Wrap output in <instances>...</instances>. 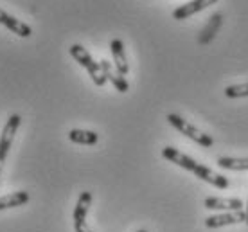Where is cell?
<instances>
[{
	"mask_svg": "<svg viewBox=\"0 0 248 232\" xmlns=\"http://www.w3.org/2000/svg\"><path fill=\"white\" fill-rule=\"evenodd\" d=\"M162 157L168 158L169 162H173V164H176V166L184 168V170L194 173L200 180L211 184V186H214V187H217V189L229 187V180H227L223 175H219V173H216V171H212L211 168H207V166H203V164H198L194 158H191L189 155L178 151L176 148L166 146V148L162 150Z\"/></svg>",
	"mask_w": 248,
	"mask_h": 232,
	"instance_id": "1",
	"label": "cell"
},
{
	"mask_svg": "<svg viewBox=\"0 0 248 232\" xmlns=\"http://www.w3.org/2000/svg\"><path fill=\"white\" fill-rule=\"evenodd\" d=\"M70 56L74 58L83 69H87V72L90 74V77H92V81L95 83L97 87H105L106 77H105V74H103V70H101V65L97 62H93V58L90 56V52H88L83 45H79V44L72 45V47H70Z\"/></svg>",
	"mask_w": 248,
	"mask_h": 232,
	"instance_id": "2",
	"label": "cell"
},
{
	"mask_svg": "<svg viewBox=\"0 0 248 232\" xmlns=\"http://www.w3.org/2000/svg\"><path fill=\"white\" fill-rule=\"evenodd\" d=\"M168 123L173 126V128H176L182 135H186V137H189L191 140H194L196 144L203 146V148H212V146H214V139H212L211 135H207V133H203L202 130H198L196 126H192L191 123H187L180 115L169 113Z\"/></svg>",
	"mask_w": 248,
	"mask_h": 232,
	"instance_id": "3",
	"label": "cell"
},
{
	"mask_svg": "<svg viewBox=\"0 0 248 232\" xmlns=\"http://www.w3.org/2000/svg\"><path fill=\"white\" fill-rule=\"evenodd\" d=\"M20 115H11L9 119H7L6 126H4V130H2V135H0V176H2V170H4V164H6V158H7V153L11 150L13 146V139L18 132V126H20Z\"/></svg>",
	"mask_w": 248,
	"mask_h": 232,
	"instance_id": "4",
	"label": "cell"
},
{
	"mask_svg": "<svg viewBox=\"0 0 248 232\" xmlns=\"http://www.w3.org/2000/svg\"><path fill=\"white\" fill-rule=\"evenodd\" d=\"M92 205V193L90 191H83L78 198L74 209V231L76 232H92L87 223L88 209Z\"/></svg>",
	"mask_w": 248,
	"mask_h": 232,
	"instance_id": "5",
	"label": "cell"
},
{
	"mask_svg": "<svg viewBox=\"0 0 248 232\" xmlns=\"http://www.w3.org/2000/svg\"><path fill=\"white\" fill-rule=\"evenodd\" d=\"M245 220H247L245 211H229V213L216 214V216L205 218V227H207V229H219V227L245 223Z\"/></svg>",
	"mask_w": 248,
	"mask_h": 232,
	"instance_id": "6",
	"label": "cell"
},
{
	"mask_svg": "<svg viewBox=\"0 0 248 232\" xmlns=\"http://www.w3.org/2000/svg\"><path fill=\"white\" fill-rule=\"evenodd\" d=\"M217 0H191V2H186L182 4L180 7H176L173 11V18L174 20H186L189 16H192L194 13H200L207 9V7L214 6Z\"/></svg>",
	"mask_w": 248,
	"mask_h": 232,
	"instance_id": "7",
	"label": "cell"
},
{
	"mask_svg": "<svg viewBox=\"0 0 248 232\" xmlns=\"http://www.w3.org/2000/svg\"><path fill=\"white\" fill-rule=\"evenodd\" d=\"M99 65H101L103 74H105V77H106V81L112 83L119 92H123V94H124V92H128V90H130V83L126 81V77H124L121 72H117V69H115V67H113L108 60H101Z\"/></svg>",
	"mask_w": 248,
	"mask_h": 232,
	"instance_id": "8",
	"label": "cell"
},
{
	"mask_svg": "<svg viewBox=\"0 0 248 232\" xmlns=\"http://www.w3.org/2000/svg\"><path fill=\"white\" fill-rule=\"evenodd\" d=\"M0 24L4 25V27H7L9 31L15 32V34L20 38H29L32 34V29L29 25L24 24V22H20L18 18H15L11 15H7L4 9H0Z\"/></svg>",
	"mask_w": 248,
	"mask_h": 232,
	"instance_id": "9",
	"label": "cell"
},
{
	"mask_svg": "<svg viewBox=\"0 0 248 232\" xmlns=\"http://www.w3.org/2000/svg\"><path fill=\"white\" fill-rule=\"evenodd\" d=\"M203 205L214 211H243L245 207V203L239 198H217V196L205 198Z\"/></svg>",
	"mask_w": 248,
	"mask_h": 232,
	"instance_id": "10",
	"label": "cell"
},
{
	"mask_svg": "<svg viewBox=\"0 0 248 232\" xmlns=\"http://www.w3.org/2000/svg\"><path fill=\"white\" fill-rule=\"evenodd\" d=\"M110 50H112V56H113V67L117 69V72L126 76L130 72V65H128V58H126V52H124V44L115 38V40H112V44H110Z\"/></svg>",
	"mask_w": 248,
	"mask_h": 232,
	"instance_id": "11",
	"label": "cell"
},
{
	"mask_svg": "<svg viewBox=\"0 0 248 232\" xmlns=\"http://www.w3.org/2000/svg\"><path fill=\"white\" fill-rule=\"evenodd\" d=\"M221 22H223V16H221L219 13H214V15L211 16V20L207 22V25L203 27L202 34H200V38H198L200 45L209 44L212 38L216 36V32L219 31V27H221Z\"/></svg>",
	"mask_w": 248,
	"mask_h": 232,
	"instance_id": "12",
	"label": "cell"
},
{
	"mask_svg": "<svg viewBox=\"0 0 248 232\" xmlns=\"http://www.w3.org/2000/svg\"><path fill=\"white\" fill-rule=\"evenodd\" d=\"M29 201V193L27 191H15L11 195L0 196V211H6V209L20 207Z\"/></svg>",
	"mask_w": 248,
	"mask_h": 232,
	"instance_id": "13",
	"label": "cell"
},
{
	"mask_svg": "<svg viewBox=\"0 0 248 232\" xmlns=\"http://www.w3.org/2000/svg\"><path fill=\"white\" fill-rule=\"evenodd\" d=\"M68 139H70L72 142H76V144L93 146V144H97L99 135L95 132H90V130H70V132H68Z\"/></svg>",
	"mask_w": 248,
	"mask_h": 232,
	"instance_id": "14",
	"label": "cell"
},
{
	"mask_svg": "<svg viewBox=\"0 0 248 232\" xmlns=\"http://www.w3.org/2000/svg\"><path fill=\"white\" fill-rule=\"evenodd\" d=\"M217 166L229 171H248V158L217 157Z\"/></svg>",
	"mask_w": 248,
	"mask_h": 232,
	"instance_id": "15",
	"label": "cell"
},
{
	"mask_svg": "<svg viewBox=\"0 0 248 232\" xmlns=\"http://www.w3.org/2000/svg\"><path fill=\"white\" fill-rule=\"evenodd\" d=\"M225 95L230 99H239V97H248V83L241 85H230L225 88Z\"/></svg>",
	"mask_w": 248,
	"mask_h": 232,
	"instance_id": "16",
	"label": "cell"
},
{
	"mask_svg": "<svg viewBox=\"0 0 248 232\" xmlns=\"http://www.w3.org/2000/svg\"><path fill=\"white\" fill-rule=\"evenodd\" d=\"M245 214H247V220H245V223L248 225V201H247V205H245Z\"/></svg>",
	"mask_w": 248,
	"mask_h": 232,
	"instance_id": "17",
	"label": "cell"
},
{
	"mask_svg": "<svg viewBox=\"0 0 248 232\" xmlns=\"http://www.w3.org/2000/svg\"><path fill=\"white\" fill-rule=\"evenodd\" d=\"M139 232H148V231H139Z\"/></svg>",
	"mask_w": 248,
	"mask_h": 232,
	"instance_id": "18",
	"label": "cell"
}]
</instances>
